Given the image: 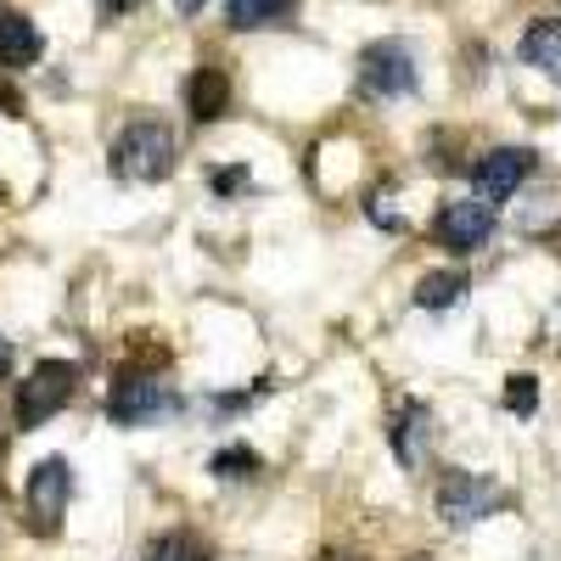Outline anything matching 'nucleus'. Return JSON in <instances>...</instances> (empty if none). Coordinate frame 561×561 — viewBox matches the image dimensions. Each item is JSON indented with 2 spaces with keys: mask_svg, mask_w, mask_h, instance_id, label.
Here are the masks:
<instances>
[{
  "mask_svg": "<svg viewBox=\"0 0 561 561\" xmlns=\"http://www.w3.org/2000/svg\"><path fill=\"white\" fill-rule=\"evenodd\" d=\"M113 174L124 180H169L174 174V129L158 118H135L113 140Z\"/></svg>",
  "mask_w": 561,
  "mask_h": 561,
  "instance_id": "obj_1",
  "label": "nucleus"
},
{
  "mask_svg": "<svg viewBox=\"0 0 561 561\" xmlns=\"http://www.w3.org/2000/svg\"><path fill=\"white\" fill-rule=\"evenodd\" d=\"M73 393H79V365H68V359H39V365L28 370V382L18 388V427H23V433L45 427V421H51Z\"/></svg>",
  "mask_w": 561,
  "mask_h": 561,
  "instance_id": "obj_2",
  "label": "nucleus"
},
{
  "mask_svg": "<svg viewBox=\"0 0 561 561\" xmlns=\"http://www.w3.org/2000/svg\"><path fill=\"white\" fill-rule=\"evenodd\" d=\"M180 410H185V399L158 377H124L107 393V415L118 427H158V421H174Z\"/></svg>",
  "mask_w": 561,
  "mask_h": 561,
  "instance_id": "obj_3",
  "label": "nucleus"
},
{
  "mask_svg": "<svg viewBox=\"0 0 561 561\" xmlns=\"http://www.w3.org/2000/svg\"><path fill=\"white\" fill-rule=\"evenodd\" d=\"M433 237H438V248H449V253H478V248H489L494 242V203H483V197H460V203H444L438 208V219H433Z\"/></svg>",
  "mask_w": 561,
  "mask_h": 561,
  "instance_id": "obj_4",
  "label": "nucleus"
},
{
  "mask_svg": "<svg viewBox=\"0 0 561 561\" xmlns=\"http://www.w3.org/2000/svg\"><path fill=\"white\" fill-rule=\"evenodd\" d=\"M359 84H365V96H410L415 90V57H410V45L404 39H377V45H365V57H359Z\"/></svg>",
  "mask_w": 561,
  "mask_h": 561,
  "instance_id": "obj_5",
  "label": "nucleus"
},
{
  "mask_svg": "<svg viewBox=\"0 0 561 561\" xmlns=\"http://www.w3.org/2000/svg\"><path fill=\"white\" fill-rule=\"evenodd\" d=\"M505 505V489L489 483V478H472V472H449L438 483V517L449 528H472L483 517H494V511Z\"/></svg>",
  "mask_w": 561,
  "mask_h": 561,
  "instance_id": "obj_6",
  "label": "nucleus"
},
{
  "mask_svg": "<svg viewBox=\"0 0 561 561\" xmlns=\"http://www.w3.org/2000/svg\"><path fill=\"white\" fill-rule=\"evenodd\" d=\"M23 500H28V517H34V528H39V534H51V528L62 523L68 500H73V466H68L62 455L39 460L34 472H28V483H23Z\"/></svg>",
  "mask_w": 561,
  "mask_h": 561,
  "instance_id": "obj_7",
  "label": "nucleus"
},
{
  "mask_svg": "<svg viewBox=\"0 0 561 561\" xmlns=\"http://www.w3.org/2000/svg\"><path fill=\"white\" fill-rule=\"evenodd\" d=\"M528 174H534V152H528V147H494V152L478 158V169H472V197L505 203Z\"/></svg>",
  "mask_w": 561,
  "mask_h": 561,
  "instance_id": "obj_8",
  "label": "nucleus"
},
{
  "mask_svg": "<svg viewBox=\"0 0 561 561\" xmlns=\"http://www.w3.org/2000/svg\"><path fill=\"white\" fill-rule=\"evenodd\" d=\"M388 444H393V455H399V466H415L427 460V444H433V410L421 404V399H404L399 410H393V427H388Z\"/></svg>",
  "mask_w": 561,
  "mask_h": 561,
  "instance_id": "obj_9",
  "label": "nucleus"
},
{
  "mask_svg": "<svg viewBox=\"0 0 561 561\" xmlns=\"http://www.w3.org/2000/svg\"><path fill=\"white\" fill-rule=\"evenodd\" d=\"M39 51H45V39H39V28L23 18V12H0V68H28V62H39Z\"/></svg>",
  "mask_w": 561,
  "mask_h": 561,
  "instance_id": "obj_10",
  "label": "nucleus"
},
{
  "mask_svg": "<svg viewBox=\"0 0 561 561\" xmlns=\"http://www.w3.org/2000/svg\"><path fill=\"white\" fill-rule=\"evenodd\" d=\"M185 102H192V118H197V124L225 118V107H230V79H225L219 68H197L192 84H185Z\"/></svg>",
  "mask_w": 561,
  "mask_h": 561,
  "instance_id": "obj_11",
  "label": "nucleus"
},
{
  "mask_svg": "<svg viewBox=\"0 0 561 561\" xmlns=\"http://www.w3.org/2000/svg\"><path fill=\"white\" fill-rule=\"evenodd\" d=\"M517 51H523L528 68H539V73H561V23H556V18L534 23V28L523 34Z\"/></svg>",
  "mask_w": 561,
  "mask_h": 561,
  "instance_id": "obj_12",
  "label": "nucleus"
},
{
  "mask_svg": "<svg viewBox=\"0 0 561 561\" xmlns=\"http://www.w3.org/2000/svg\"><path fill=\"white\" fill-rule=\"evenodd\" d=\"M298 0H225V23L230 28H275L293 18Z\"/></svg>",
  "mask_w": 561,
  "mask_h": 561,
  "instance_id": "obj_13",
  "label": "nucleus"
},
{
  "mask_svg": "<svg viewBox=\"0 0 561 561\" xmlns=\"http://www.w3.org/2000/svg\"><path fill=\"white\" fill-rule=\"evenodd\" d=\"M460 293H466V275L460 270H433V275L415 280V304L421 309H449Z\"/></svg>",
  "mask_w": 561,
  "mask_h": 561,
  "instance_id": "obj_14",
  "label": "nucleus"
},
{
  "mask_svg": "<svg viewBox=\"0 0 561 561\" xmlns=\"http://www.w3.org/2000/svg\"><path fill=\"white\" fill-rule=\"evenodd\" d=\"M140 561H208V550H203L197 534L174 528V534H158L147 550H140Z\"/></svg>",
  "mask_w": 561,
  "mask_h": 561,
  "instance_id": "obj_15",
  "label": "nucleus"
},
{
  "mask_svg": "<svg viewBox=\"0 0 561 561\" xmlns=\"http://www.w3.org/2000/svg\"><path fill=\"white\" fill-rule=\"evenodd\" d=\"M208 472H214V478H225V483L253 478V472H259V455H253L248 444H230V449H219V455L208 460Z\"/></svg>",
  "mask_w": 561,
  "mask_h": 561,
  "instance_id": "obj_16",
  "label": "nucleus"
},
{
  "mask_svg": "<svg viewBox=\"0 0 561 561\" xmlns=\"http://www.w3.org/2000/svg\"><path fill=\"white\" fill-rule=\"evenodd\" d=\"M505 410L511 415H534L539 410V382L534 377H511L505 382Z\"/></svg>",
  "mask_w": 561,
  "mask_h": 561,
  "instance_id": "obj_17",
  "label": "nucleus"
},
{
  "mask_svg": "<svg viewBox=\"0 0 561 561\" xmlns=\"http://www.w3.org/2000/svg\"><path fill=\"white\" fill-rule=\"evenodd\" d=\"M96 7H102V18H124V12L140 7V0H96Z\"/></svg>",
  "mask_w": 561,
  "mask_h": 561,
  "instance_id": "obj_18",
  "label": "nucleus"
},
{
  "mask_svg": "<svg viewBox=\"0 0 561 561\" xmlns=\"http://www.w3.org/2000/svg\"><path fill=\"white\" fill-rule=\"evenodd\" d=\"M214 185H219V192H237V185H248V174L242 169H225V174H214Z\"/></svg>",
  "mask_w": 561,
  "mask_h": 561,
  "instance_id": "obj_19",
  "label": "nucleus"
},
{
  "mask_svg": "<svg viewBox=\"0 0 561 561\" xmlns=\"http://www.w3.org/2000/svg\"><path fill=\"white\" fill-rule=\"evenodd\" d=\"M203 7H208V0H174V12H180V18H197Z\"/></svg>",
  "mask_w": 561,
  "mask_h": 561,
  "instance_id": "obj_20",
  "label": "nucleus"
},
{
  "mask_svg": "<svg viewBox=\"0 0 561 561\" xmlns=\"http://www.w3.org/2000/svg\"><path fill=\"white\" fill-rule=\"evenodd\" d=\"M7 370H12V343L0 337V377H7Z\"/></svg>",
  "mask_w": 561,
  "mask_h": 561,
  "instance_id": "obj_21",
  "label": "nucleus"
},
{
  "mask_svg": "<svg viewBox=\"0 0 561 561\" xmlns=\"http://www.w3.org/2000/svg\"><path fill=\"white\" fill-rule=\"evenodd\" d=\"M320 561H359V556H337V550H332V556H320Z\"/></svg>",
  "mask_w": 561,
  "mask_h": 561,
  "instance_id": "obj_22",
  "label": "nucleus"
}]
</instances>
